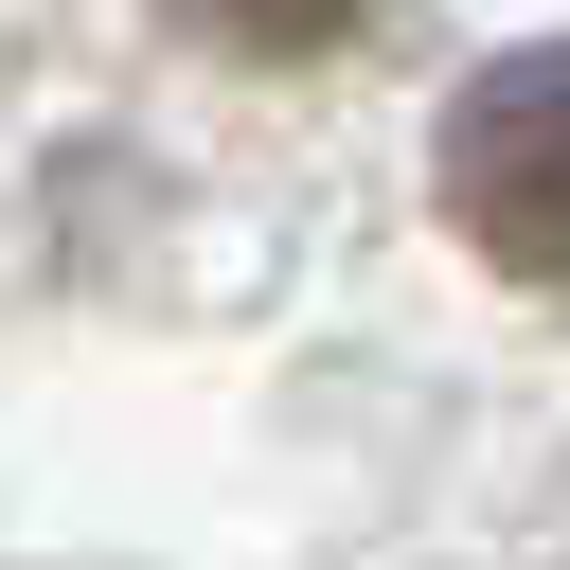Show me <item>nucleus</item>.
I'll use <instances>...</instances> for the list:
<instances>
[{
	"label": "nucleus",
	"mask_w": 570,
	"mask_h": 570,
	"mask_svg": "<svg viewBox=\"0 0 570 570\" xmlns=\"http://www.w3.org/2000/svg\"><path fill=\"white\" fill-rule=\"evenodd\" d=\"M445 214H463L481 267H517V285L570 303V36L463 71V107H445Z\"/></svg>",
	"instance_id": "1"
},
{
	"label": "nucleus",
	"mask_w": 570,
	"mask_h": 570,
	"mask_svg": "<svg viewBox=\"0 0 570 570\" xmlns=\"http://www.w3.org/2000/svg\"><path fill=\"white\" fill-rule=\"evenodd\" d=\"M178 18H196L214 53H321V36L356 18V0H178Z\"/></svg>",
	"instance_id": "2"
}]
</instances>
